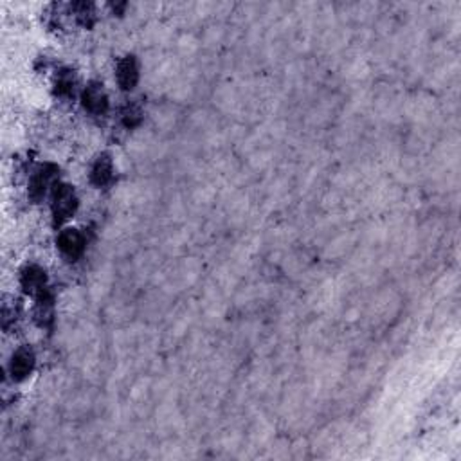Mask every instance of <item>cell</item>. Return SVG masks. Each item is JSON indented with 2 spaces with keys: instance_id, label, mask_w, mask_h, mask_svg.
<instances>
[{
  "instance_id": "1",
  "label": "cell",
  "mask_w": 461,
  "mask_h": 461,
  "mask_svg": "<svg viewBox=\"0 0 461 461\" xmlns=\"http://www.w3.org/2000/svg\"><path fill=\"white\" fill-rule=\"evenodd\" d=\"M76 207H78V199H76V193L72 189V186L69 184H58L52 191V216H54L56 222H64V220L71 218L74 215Z\"/></svg>"
},
{
  "instance_id": "2",
  "label": "cell",
  "mask_w": 461,
  "mask_h": 461,
  "mask_svg": "<svg viewBox=\"0 0 461 461\" xmlns=\"http://www.w3.org/2000/svg\"><path fill=\"white\" fill-rule=\"evenodd\" d=\"M56 175H58V168L52 166V164H44V166L38 168L33 173L31 182H29V197L33 200H36V202L44 199L51 184L54 182Z\"/></svg>"
},
{
  "instance_id": "3",
  "label": "cell",
  "mask_w": 461,
  "mask_h": 461,
  "mask_svg": "<svg viewBox=\"0 0 461 461\" xmlns=\"http://www.w3.org/2000/svg\"><path fill=\"white\" fill-rule=\"evenodd\" d=\"M81 101H83L85 110L91 112L92 115H103L108 110V98L103 91L101 83H88L85 87L83 94H81Z\"/></svg>"
},
{
  "instance_id": "4",
  "label": "cell",
  "mask_w": 461,
  "mask_h": 461,
  "mask_svg": "<svg viewBox=\"0 0 461 461\" xmlns=\"http://www.w3.org/2000/svg\"><path fill=\"white\" fill-rule=\"evenodd\" d=\"M58 247L69 259H78L85 251V238L80 230L65 229L58 236Z\"/></svg>"
},
{
  "instance_id": "5",
  "label": "cell",
  "mask_w": 461,
  "mask_h": 461,
  "mask_svg": "<svg viewBox=\"0 0 461 461\" xmlns=\"http://www.w3.org/2000/svg\"><path fill=\"white\" fill-rule=\"evenodd\" d=\"M35 368V354L29 348H18L13 354L11 364H9V371H11L15 380H24Z\"/></svg>"
},
{
  "instance_id": "6",
  "label": "cell",
  "mask_w": 461,
  "mask_h": 461,
  "mask_svg": "<svg viewBox=\"0 0 461 461\" xmlns=\"http://www.w3.org/2000/svg\"><path fill=\"white\" fill-rule=\"evenodd\" d=\"M139 81V65L134 56H124L117 64V83L123 91H132Z\"/></svg>"
},
{
  "instance_id": "7",
  "label": "cell",
  "mask_w": 461,
  "mask_h": 461,
  "mask_svg": "<svg viewBox=\"0 0 461 461\" xmlns=\"http://www.w3.org/2000/svg\"><path fill=\"white\" fill-rule=\"evenodd\" d=\"M22 288H24L28 294L38 296L40 292L45 291V272L42 271L40 267L29 265L22 271L21 276Z\"/></svg>"
},
{
  "instance_id": "8",
  "label": "cell",
  "mask_w": 461,
  "mask_h": 461,
  "mask_svg": "<svg viewBox=\"0 0 461 461\" xmlns=\"http://www.w3.org/2000/svg\"><path fill=\"white\" fill-rule=\"evenodd\" d=\"M112 177H114V166H112V159H110V156L103 153V156L98 157V159H95V163L92 164L91 180L94 186L103 187L110 182Z\"/></svg>"
},
{
  "instance_id": "9",
  "label": "cell",
  "mask_w": 461,
  "mask_h": 461,
  "mask_svg": "<svg viewBox=\"0 0 461 461\" xmlns=\"http://www.w3.org/2000/svg\"><path fill=\"white\" fill-rule=\"evenodd\" d=\"M56 94L58 95H72L76 87V78L71 71H62L56 76Z\"/></svg>"
},
{
  "instance_id": "10",
  "label": "cell",
  "mask_w": 461,
  "mask_h": 461,
  "mask_svg": "<svg viewBox=\"0 0 461 461\" xmlns=\"http://www.w3.org/2000/svg\"><path fill=\"white\" fill-rule=\"evenodd\" d=\"M121 117H123L124 127L134 128V127H137L141 121H143V110H141L139 105L128 103L127 107L123 108V114H121Z\"/></svg>"
}]
</instances>
